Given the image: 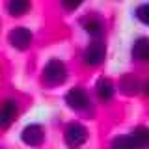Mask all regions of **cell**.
Listing matches in <instances>:
<instances>
[{"instance_id":"6da1fadb","label":"cell","mask_w":149,"mask_h":149,"mask_svg":"<svg viewBox=\"0 0 149 149\" xmlns=\"http://www.w3.org/2000/svg\"><path fill=\"white\" fill-rule=\"evenodd\" d=\"M43 78H45L47 84H50V86H58V84L65 82V78H67L65 63L60 62V60H56V58L50 60L43 69Z\"/></svg>"},{"instance_id":"7a4b0ae2","label":"cell","mask_w":149,"mask_h":149,"mask_svg":"<svg viewBox=\"0 0 149 149\" xmlns=\"http://www.w3.org/2000/svg\"><path fill=\"white\" fill-rule=\"evenodd\" d=\"M86 140H88V130H86V127H82L80 123L69 125L67 130H65V143L73 149L84 146Z\"/></svg>"},{"instance_id":"3957f363","label":"cell","mask_w":149,"mask_h":149,"mask_svg":"<svg viewBox=\"0 0 149 149\" xmlns=\"http://www.w3.org/2000/svg\"><path fill=\"white\" fill-rule=\"evenodd\" d=\"M104 56H106L104 45H102L101 41H93V43H90V45H88V49L84 50V62H86V65L95 67V65L102 63Z\"/></svg>"},{"instance_id":"277c9868","label":"cell","mask_w":149,"mask_h":149,"mask_svg":"<svg viewBox=\"0 0 149 149\" xmlns=\"http://www.w3.org/2000/svg\"><path fill=\"white\" fill-rule=\"evenodd\" d=\"M21 138H22V142L26 143V146H30V147H37V146H41L43 143V140H45V130L41 125H28V127H24V130L21 132Z\"/></svg>"},{"instance_id":"5b68a950","label":"cell","mask_w":149,"mask_h":149,"mask_svg":"<svg viewBox=\"0 0 149 149\" xmlns=\"http://www.w3.org/2000/svg\"><path fill=\"white\" fill-rule=\"evenodd\" d=\"M9 43H11V47H15L17 50H26L32 43V32L22 28V26L13 28L9 32Z\"/></svg>"},{"instance_id":"8992f818","label":"cell","mask_w":149,"mask_h":149,"mask_svg":"<svg viewBox=\"0 0 149 149\" xmlns=\"http://www.w3.org/2000/svg\"><path fill=\"white\" fill-rule=\"evenodd\" d=\"M65 102H67L69 108H73V110H84L88 106V95L80 88H73V90H69V93L65 95Z\"/></svg>"},{"instance_id":"52a82bcc","label":"cell","mask_w":149,"mask_h":149,"mask_svg":"<svg viewBox=\"0 0 149 149\" xmlns=\"http://www.w3.org/2000/svg\"><path fill=\"white\" fill-rule=\"evenodd\" d=\"M17 116V104L15 101H6L0 106V129H8L13 123Z\"/></svg>"},{"instance_id":"ba28073f","label":"cell","mask_w":149,"mask_h":149,"mask_svg":"<svg viewBox=\"0 0 149 149\" xmlns=\"http://www.w3.org/2000/svg\"><path fill=\"white\" fill-rule=\"evenodd\" d=\"M130 142H132L134 149H143L149 143V129L146 127H136L130 132Z\"/></svg>"},{"instance_id":"9c48e42d","label":"cell","mask_w":149,"mask_h":149,"mask_svg":"<svg viewBox=\"0 0 149 149\" xmlns=\"http://www.w3.org/2000/svg\"><path fill=\"white\" fill-rule=\"evenodd\" d=\"M132 58L134 60H149V39L147 37H138L132 45Z\"/></svg>"},{"instance_id":"30bf717a","label":"cell","mask_w":149,"mask_h":149,"mask_svg":"<svg viewBox=\"0 0 149 149\" xmlns=\"http://www.w3.org/2000/svg\"><path fill=\"white\" fill-rule=\"evenodd\" d=\"M95 90H97V95H99L101 101H110L114 97V84L108 78H99Z\"/></svg>"},{"instance_id":"8fae6325","label":"cell","mask_w":149,"mask_h":149,"mask_svg":"<svg viewBox=\"0 0 149 149\" xmlns=\"http://www.w3.org/2000/svg\"><path fill=\"white\" fill-rule=\"evenodd\" d=\"M28 9H30V2H26V0H11V2L8 4V11H9V15H13V17L24 15Z\"/></svg>"},{"instance_id":"7c38bea8","label":"cell","mask_w":149,"mask_h":149,"mask_svg":"<svg viewBox=\"0 0 149 149\" xmlns=\"http://www.w3.org/2000/svg\"><path fill=\"white\" fill-rule=\"evenodd\" d=\"M84 30L88 32L90 36L93 37H99L102 34V30H104V26H102V22L99 21V19H88V21H84Z\"/></svg>"},{"instance_id":"4fadbf2b","label":"cell","mask_w":149,"mask_h":149,"mask_svg":"<svg viewBox=\"0 0 149 149\" xmlns=\"http://www.w3.org/2000/svg\"><path fill=\"white\" fill-rule=\"evenodd\" d=\"M119 88L123 90V93H127V95H134V93L138 91V82H136V78H134V77L125 74V77L121 78Z\"/></svg>"},{"instance_id":"5bb4252c","label":"cell","mask_w":149,"mask_h":149,"mask_svg":"<svg viewBox=\"0 0 149 149\" xmlns=\"http://www.w3.org/2000/svg\"><path fill=\"white\" fill-rule=\"evenodd\" d=\"M112 149H134L129 136H118L112 140Z\"/></svg>"},{"instance_id":"9a60e30c","label":"cell","mask_w":149,"mask_h":149,"mask_svg":"<svg viewBox=\"0 0 149 149\" xmlns=\"http://www.w3.org/2000/svg\"><path fill=\"white\" fill-rule=\"evenodd\" d=\"M136 17L143 24H149V4H142V6L136 8Z\"/></svg>"},{"instance_id":"2e32d148","label":"cell","mask_w":149,"mask_h":149,"mask_svg":"<svg viewBox=\"0 0 149 149\" xmlns=\"http://www.w3.org/2000/svg\"><path fill=\"white\" fill-rule=\"evenodd\" d=\"M62 6H63L65 9H77L78 6H80V0H74V2H73V0H63Z\"/></svg>"},{"instance_id":"e0dca14e","label":"cell","mask_w":149,"mask_h":149,"mask_svg":"<svg viewBox=\"0 0 149 149\" xmlns=\"http://www.w3.org/2000/svg\"><path fill=\"white\" fill-rule=\"evenodd\" d=\"M143 93H146V95L149 97V80H147L146 84H143Z\"/></svg>"}]
</instances>
